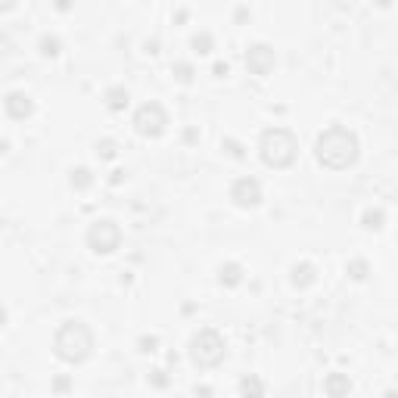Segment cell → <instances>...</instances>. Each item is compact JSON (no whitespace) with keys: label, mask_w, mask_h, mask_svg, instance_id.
I'll use <instances>...</instances> for the list:
<instances>
[{"label":"cell","mask_w":398,"mask_h":398,"mask_svg":"<svg viewBox=\"0 0 398 398\" xmlns=\"http://www.w3.org/2000/svg\"><path fill=\"white\" fill-rule=\"evenodd\" d=\"M314 153H317V162L327 165V169H333V171L349 169V165L358 159L355 131H349L345 125H330L324 134L317 137Z\"/></svg>","instance_id":"6da1fadb"},{"label":"cell","mask_w":398,"mask_h":398,"mask_svg":"<svg viewBox=\"0 0 398 398\" xmlns=\"http://www.w3.org/2000/svg\"><path fill=\"white\" fill-rule=\"evenodd\" d=\"M53 351L66 364L88 361L90 351H94V333H90V327L82 324V321H66L53 336Z\"/></svg>","instance_id":"7a4b0ae2"},{"label":"cell","mask_w":398,"mask_h":398,"mask_svg":"<svg viewBox=\"0 0 398 398\" xmlns=\"http://www.w3.org/2000/svg\"><path fill=\"white\" fill-rule=\"evenodd\" d=\"M258 149H262L264 165H271V169H286V165L296 162L299 140H296V134L286 131V128H268L262 134Z\"/></svg>","instance_id":"3957f363"},{"label":"cell","mask_w":398,"mask_h":398,"mask_svg":"<svg viewBox=\"0 0 398 398\" xmlns=\"http://www.w3.org/2000/svg\"><path fill=\"white\" fill-rule=\"evenodd\" d=\"M224 339L218 330H199L190 339V358L196 367H215L224 361Z\"/></svg>","instance_id":"277c9868"},{"label":"cell","mask_w":398,"mask_h":398,"mask_svg":"<svg viewBox=\"0 0 398 398\" xmlns=\"http://www.w3.org/2000/svg\"><path fill=\"white\" fill-rule=\"evenodd\" d=\"M88 243L94 252H115L119 249V243H122V230H119V224L109 221V218H103V221H94L88 230Z\"/></svg>","instance_id":"5b68a950"},{"label":"cell","mask_w":398,"mask_h":398,"mask_svg":"<svg viewBox=\"0 0 398 398\" xmlns=\"http://www.w3.org/2000/svg\"><path fill=\"white\" fill-rule=\"evenodd\" d=\"M165 125H169V115L159 103H143L134 115V128L143 137H159L165 131Z\"/></svg>","instance_id":"8992f818"},{"label":"cell","mask_w":398,"mask_h":398,"mask_svg":"<svg viewBox=\"0 0 398 398\" xmlns=\"http://www.w3.org/2000/svg\"><path fill=\"white\" fill-rule=\"evenodd\" d=\"M230 199H234L236 206H243V209L258 206L262 203V184H258L256 177H240V181H234V187H230Z\"/></svg>","instance_id":"52a82bcc"},{"label":"cell","mask_w":398,"mask_h":398,"mask_svg":"<svg viewBox=\"0 0 398 398\" xmlns=\"http://www.w3.org/2000/svg\"><path fill=\"white\" fill-rule=\"evenodd\" d=\"M246 69H249L252 75H268L271 69H274V50H271L268 44H252V47L246 50Z\"/></svg>","instance_id":"ba28073f"},{"label":"cell","mask_w":398,"mask_h":398,"mask_svg":"<svg viewBox=\"0 0 398 398\" xmlns=\"http://www.w3.org/2000/svg\"><path fill=\"white\" fill-rule=\"evenodd\" d=\"M3 109H7L10 119H28V115H32V100H28L22 90H13V94H7V100H3Z\"/></svg>","instance_id":"9c48e42d"},{"label":"cell","mask_w":398,"mask_h":398,"mask_svg":"<svg viewBox=\"0 0 398 398\" xmlns=\"http://www.w3.org/2000/svg\"><path fill=\"white\" fill-rule=\"evenodd\" d=\"M324 389L330 398H345L351 392V380L345 377V373H330V377L324 380Z\"/></svg>","instance_id":"30bf717a"},{"label":"cell","mask_w":398,"mask_h":398,"mask_svg":"<svg viewBox=\"0 0 398 398\" xmlns=\"http://www.w3.org/2000/svg\"><path fill=\"white\" fill-rule=\"evenodd\" d=\"M293 284L296 286L314 284V268H311V264H296V268H293Z\"/></svg>","instance_id":"8fae6325"},{"label":"cell","mask_w":398,"mask_h":398,"mask_svg":"<svg viewBox=\"0 0 398 398\" xmlns=\"http://www.w3.org/2000/svg\"><path fill=\"white\" fill-rule=\"evenodd\" d=\"M240 280H243V268H240V264H224V268H221V284L236 286Z\"/></svg>","instance_id":"7c38bea8"},{"label":"cell","mask_w":398,"mask_h":398,"mask_svg":"<svg viewBox=\"0 0 398 398\" xmlns=\"http://www.w3.org/2000/svg\"><path fill=\"white\" fill-rule=\"evenodd\" d=\"M240 392H243V398H262V380L246 377L243 383H240Z\"/></svg>","instance_id":"4fadbf2b"},{"label":"cell","mask_w":398,"mask_h":398,"mask_svg":"<svg viewBox=\"0 0 398 398\" xmlns=\"http://www.w3.org/2000/svg\"><path fill=\"white\" fill-rule=\"evenodd\" d=\"M90 184H94V177H90V171H88V169H78V171H72V187H78V190H88Z\"/></svg>","instance_id":"5bb4252c"},{"label":"cell","mask_w":398,"mask_h":398,"mask_svg":"<svg viewBox=\"0 0 398 398\" xmlns=\"http://www.w3.org/2000/svg\"><path fill=\"white\" fill-rule=\"evenodd\" d=\"M106 97H109V109H122L128 103V90H122V88H112Z\"/></svg>","instance_id":"9a60e30c"},{"label":"cell","mask_w":398,"mask_h":398,"mask_svg":"<svg viewBox=\"0 0 398 398\" xmlns=\"http://www.w3.org/2000/svg\"><path fill=\"white\" fill-rule=\"evenodd\" d=\"M193 47L199 50V53H209V47H212V38H209V34H196V38H193Z\"/></svg>","instance_id":"2e32d148"},{"label":"cell","mask_w":398,"mask_h":398,"mask_svg":"<svg viewBox=\"0 0 398 398\" xmlns=\"http://www.w3.org/2000/svg\"><path fill=\"white\" fill-rule=\"evenodd\" d=\"M380 224H383V212H367L364 215V227H380Z\"/></svg>","instance_id":"e0dca14e"},{"label":"cell","mask_w":398,"mask_h":398,"mask_svg":"<svg viewBox=\"0 0 398 398\" xmlns=\"http://www.w3.org/2000/svg\"><path fill=\"white\" fill-rule=\"evenodd\" d=\"M175 72H177V78H181V82H190V78H193V69H190L187 62H177Z\"/></svg>","instance_id":"ac0fdd59"},{"label":"cell","mask_w":398,"mask_h":398,"mask_svg":"<svg viewBox=\"0 0 398 398\" xmlns=\"http://www.w3.org/2000/svg\"><path fill=\"white\" fill-rule=\"evenodd\" d=\"M41 47H44V53H50V56H53V53H56V47H60V41H56V38H44V41H41Z\"/></svg>","instance_id":"d6986e66"},{"label":"cell","mask_w":398,"mask_h":398,"mask_svg":"<svg viewBox=\"0 0 398 398\" xmlns=\"http://www.w3.org/2000/svg\"><path fill=\"white\" fill-rule=\"evenodd\" d=\"M364 271H367L364 262H355V264H351V277H364Z\"/></svg>","instance_id":"ffe728a7"},{"label":"cell","mask_w":398,"mask_h":398,"mask_svg":"<svg viewBox=\"0 0 398 398\" xmlns=\"http://www.w3.org/2000/svg\"><path fill=\"white\" fill-rule=\"evenodd\" d=\"M383 398H398V389H389V392H386Z\"/></svg>","instance_id":"44dd1931"}]
</instances>
